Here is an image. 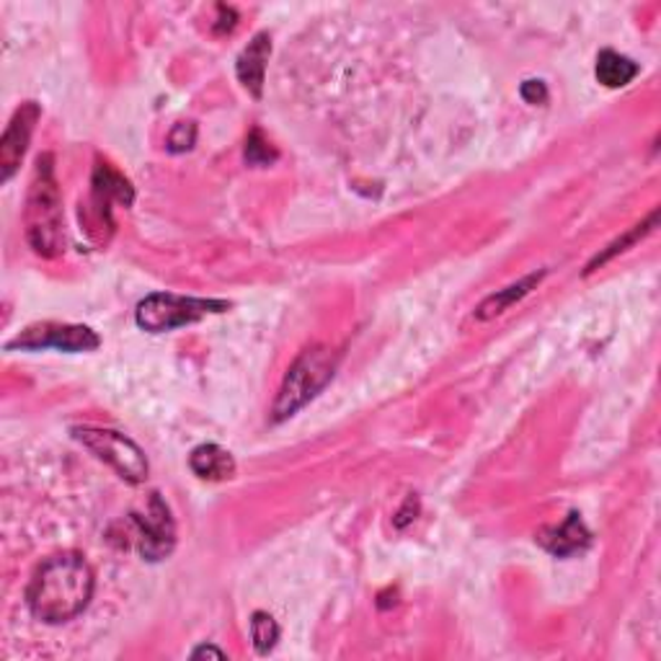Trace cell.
Masks as SVG:
<instances>
[{
	"label": "cell",
	"mask_w": 661,
	"mask_h": 661,
	"mask_svg": "<svg viewBox=\"0 0 661 661\" xmlns=\"http://www.w3.org/2000/svg\"><path fill=\"white\" fill-rule=\"evenodd\" d=\"M98 334L88 326H71V323H36L21 330L17 339L6 344V349L21 352H40V349H57V352H94L98 349Z\"/></svg>",
	"instance_id": "cell-6"
},
{
	"label": "cell",
	"mask_w": 661,
	"mask_h": 661,
	"mask_svg": "<svg viewBox=\"0 0 661 661\" xmlns=\"http://www.w3.org/2000/svg\"><path fill=\"white\" fill-rule=\"evenodd\" d=\"M657 220H659V212L653 210V212L649 214V220L641 222V225H636L633 230H630V233H626L622 238H618V241L607 245V249H605L602 253H599V256H595V261H591V264L587 266V274L597 272L599 266H605V264H607V261L615 259V256H618V253H622V251H628L630 245H636L638 241H641L643 235H649L651 230H653V225H657Z\"/></svg>",
	"instance_id": "cell-15"
},
{
	"label": "cell",
	"mask_w": 661,
	"mask_h": 661,
	"mask_svg": "<svg viewBox=\"0 0 661 661\" xmlns=\"http://www.w3.org/2000/svg\"><path fill=\"white\" fill-rule=\"evenodd\" d=\"M276 160V150L269 145V140H264V135L259 133V129H253L249 135V140H245V164L249 166H272Z\"/></svg>",
	"instance_id": "cell-17"
},
{
	"label": "cell",
	"mask_w": 661,
	"mask_h": 661,
	"mask_svg": "<svg viewBox=\"0 0 661 661\" xmlns=\"http://www.w3.org/2000/svg\"><path fill=\"white\" fill-rule=\"evenodd\" d=\"M269 55H272V36L266 32H259L249 42V48L238 55V63H235L238 81H241L243 88L256 98H261V91H264V73H266Z\"/></svg>",
	"instance_id": "cell-9"
},
{
	"label": "cell",
	"mask_w": 661,
	"mask_h": 661,
	"mask_svg": "<svg viewBox=\"0 0 661 661\" xmlns=\"http://www.w3.org/2000/svg\"><path fill=\"white\" fill-rule=\"evenodd\" d=\"M40 117H42L40 104L27 102L19 106L17 114H13L9 122V127H6L3 140H0V181L3 183L11 181V176L19 171Z\"/></svg>",
	"instance_id": "cell-8"
},
{
	"label": "cell",
	"mask_w": 661,
	"mask_h": 661,
	"mask_svg": "<svg viewBox=\"0 0 661 661\" xmlns=\"http://www.w3.org/2000/svg\"><path fill=\"white\" fill-rule=\"evenodd\" d=\"M537 543H541L548 553H553V556L568 558L587 548L591 543V533L587 529V525H584L581 514L571 512L560 527L543 529L541 537H537Z\"/></svg>",
	"instance_id": "cell-10"
},
{
	"label": "cell",
	"mask_w": 661,
	"mask_h": 661,
	"mask_svg": "<svg viewBox=\"0 0 661 661\" xmlns=\"http://www.w3.org/2000/svg\"><path fill=\"white\" fill-rule=\"evenodd\" d=\"M197 143V127L191 122H179L168 135V150L171 153H187Z\"/></svg>",
	"instance_id": "cell-18"
},
{
	"label": "cell",
	"mask_w": 661,
	"mask_h": 661,
	"mask_svg": "<svg viewBox=\"0 0 661 661\" xmlns=\"http://www.w3.org/2000/svg\"><path fill=\"white\" fill-rule=\"evenodd\" d=\"M520 94L527 104H543L545 98H548V91H545L543 81H525V83H522Z\"/></svg>",
	"instance_id": "cell-19"
},
{
	"label": "cell",
	"mask_w": 661,
	"mask_h": 661,
	"mask_svg": "<svg viewBox=\"0 0 661 661\" xmlns=\"http://www.w3.org/2000/svg\"><path fill=\"white\" fill-rule=\"evenodd\" d=\"M336 363L339 357L334 355L328 347H311L295 359V365L290 367L284 375L280 394L272 406V421H280L295 417L305 403H311L323 388L328 386L330 378L336 373Z\"/></svg>",
	"instance_id": "cell-3"
},
{
	"label": "cell",
	"mask_w": 661,
	"mask_h": 661,
	"mask_svg": "<svg viewBox=\"0 0 661 661\" xmlns=\"http://www.w3.org/2000/svg\"><path fill=\"white\" fill-rule=\"evenodd\" d=\"M133 522L137 527V545H140L145 560H164L166 556H171L176 545V525L171 510H168L160 494H150L145 514L135 512Z\"/></svg>",
	"instance_id": "cell-7"
},
{
	"label": "cell",
	"mask_w": 661,
	"mask_h": 661,
	"mask_svg": "<svg viewBox=\"0 0 661 661\" xmlns=\"http://www.w3.org/2000/svg\"><path fill=\"white\" fill-rule=\"evenodd\" d=\"M251 641L259 653H269L280 641V626L269 612H253L251 618Z\"/></svg>",
	"instance_id": "cell-16"
},
{
	"label": "cell",
	"mask_w": 661,
	"mask_h": 661,
	"mask_svg": "<svg viewBox=\"0 0 661 661\" xmlns=\"http://www.w3.org/2000/svg\"><path fill=\"white\" fill-rule=\"evenodd\" d=\"M27 241L44 259H55L65 249L63 195L55 176V158L50 153L36 158L32 183L27 191L24 207Z\"/></svg>",
	"instance_id": "cell-2"
},
{
	"label": "cell",
	"mask_w": 661,
	"mask_h": 661,
	"mask_svg": "<svg viewBox=\"0 0 661 661\" xmlns=\"http://www.w3.org/2000/svg\"><path fill=\"white\" fill-rule=\"evenodd\" d=\"M230 303L225 300H204V297H183L171 292H153L137 305L135 321L137 326L150 330V334H164L189 323H197L207 315L225 313Z\"/></svg>",
	"instance_id": "cell-4"
},
{
	"label": "cell",
	"mask_w": 661,
	"mask_h": 661,
	"mask_svg": "<svg viewBox=\"0 0 661 661\" xmlns=\"http://www.w3.org/2000/svg\"><path fill=\"white\" fill-rule=\"evenodd\" d=\"M135 199V191L129 187V181L125 176L114 171L112 166L98 164L94 171V204L98 218L112 222V202H119L129 207Z\"/></svg>",
	"instance_id": "cell-11"
},
{
	"label": "cell",
	"mask_w": 661,
	"mask_h": 661,
	"mask_svg": "<svg viewBox=\"0 0 661 661\" xmlns=\"http://www.w3.org/2000/svg\"><path fill=\"white\" fill-rule=\"evenodd\" d=\"M94 597V571L78 553H57L36 568L27 589V605L36 620L67 622L86 610Z\"/></svg>",
	"instance_id": "cell-1"
},
{
	"label": "cell",
	"mask_w": 661,
	"mask_h": 661,
	"mask_svg": "<svg viewBox=\"0 0 661 661\" xmlns=\"http://www.w3.org/2000/svg\"><path fill=\"white\" fill-rule=\"evenodd\" d=\"M202 657L225 659V651H222V649H214V646H199V649L191 651V659H202Z\"/></svg>",
	"instance_id": "cell-20"
},
{
	"label": "cell",
	"mask_w": 661,
	"mask_h": 661,
	"mask_svg": "<svg viewBox=\"0 0 661 661\" xmlns=\"http://www.w3.org/2000/svg\"><path fill=\"white\" fill-rule=\"evenodd\" d=\"M73 437L98 460L112 465L127 483H143L148 479V458L129 437L98 427H78Z\"/></svg>",
	"instance_id": "cell-5"
},
{
	"label": "cell",
	"mask_w": 661,
	"mask_h": 661,
	"mask_svg": "<svg viewBox=\"0 0 661 661\" xmlns=\"http://www.w3.org/2000/svg\"><path fill=\"white\" fill-rule=\"evenodd\" d=\"M543 276H545V272L529 274V276H525V280H520V282L510 284V287L499 290L496 295H489L479 307H475V318L491 321V318H496V315L506 313L514 303H520L522 297H527L529 292H533L537 284H541Z\"/></svg>",
	"instance_id": "cell-13"
},
{
	"label": "cell",
	"mask_w": 661,
	"mask_h": 661,
	"mask_svg": "<svg viewBox=\"0 0 661 661\" xmlns=\"http://www.w3.org/2000/svg\"><path fill=\"white\" fill-rule=\"evenodd\" d=\"M191 471L202 481H225L235 473V460L220 444H199L189 458Z\"/></svg>",
	"instance_id": "cell-12"
},
{
	"label": "cell",
	"mask_w": 661,
	"mask_h": 661,
	"mask_svg": "<svg viewBox=\"0 0 661 661\" xmlns=\"http://www.w3.org/2000/svg\"><path fill=\"white\" fill-rule=\"evenodd\" d=\"M595 75H597V81L602 83L605 88H622V86H628V83L636 78V75H638V65L630 57L620 55V52L602 50L597 55Z\"/></svg>",
	"instance_id": "cell-14"
}]
</instances>
